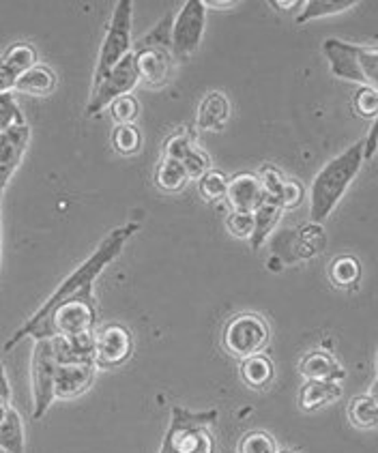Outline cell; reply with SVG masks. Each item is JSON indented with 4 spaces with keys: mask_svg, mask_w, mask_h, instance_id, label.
Segmentation results:
<instances>
[{
    "mask_svg": "<svg viewBox=\"0 0 378 453\" xmlns=\"http://www.w3.org/2000/svg\"><path fill=\"white\" fill-rule=\"evenodd\" d=\"M27 123L22 117V110H19L18 102H15L13 93L0 95V132H7V129L15 127V125Z\"/></svg>",
    "mask_w": 378,
    "mask_h": 453,
    "instance_id": "obj_36",
    "label": "cell"
},
{
    "mask_svg": "<svg viewBox=\"0 0 378 453\" xmlns=\"http://www.w3.org/2000/svg\"><path fill=\"white\" fill-rule=\"evenodd\" d=\"M50 340H52L54 359L58 365L95 364V334L78 337H50Z\"/></svg>",
    "mask_w": 378,
    "mask_h": 453,
    "instance_id": "obj_18",
    "label": "cell"
},
{
    "mask_svg": "<svg viewBox=\"0 0 378 453\" xmlns=\"http://www.w3.org/2000/svg\"><path fill=\"white\" fill-rule=\"evenodd\" d=\"M282 213H284V211L280 209V204H275L274 200H266V198L265 203L251 213V218H254V230H251V236H250L251 250L258 251L262 245L266 243V239L275 233L277 224H280L282 219Z\"/></svg>",
    "mask_w": 378,
    "mask_h": 453,
    "instance_id": "obj_22",
    "label": "cell"
},
{
    "mask_svg": "<svg viewBox=\"0 0 378 453\" xmlns=\"http://www.w3.org/2000/svg\"><path fill=\"white\" fill-rule=\"evenodd\" d=\"M355 4V0H310V3H304V12L297 15V24H307L310 19L344 13Z\"/></svg>",
    "mask_w": 378,
    "mask_h": 453,
    "instance_id": "obj_30",
    "label": "cell"
},
{
    "mask_svg": "<svg viewBox=\"0 0 378 453\" xmlns=\"http://www.w3.org/2000/svg\"><path fill=\"white\" fill-rule=\"evenodd\" d=\"M376 132H378V123L372 120L370 129H367L366 140H361V147H364V161H370L374 157V150H376Z\"/></svg>",
    "mask_w": 378,
    "mask_h": 453,
    "instance_id": "obj_39",
    "label": "cell"
},
{
    "mask_svg": "<svg viewBox=\"0 0 378 453\" xmlns=\"http://www.w3.org/2000/svg\"><path fill=\"white\" fill-rule=\"evenodd\" d=\"M15 82H18V75H13L9 69H4L3 65H0V95L12 93L15 88Z\"/></svg>",
    "mask_w": 378,
    "mask_h": 453,
    "instance_id": "obj_40",
    "label": "cell"
},
{
    "mask_svg": "<svg viewBox=\"0 0 378 453\" xmlns=\"http://www.w3.org/2000/svg\"><path fill=\"white\" fill-rule=\"evenodd\" d=\"M57 359H54L52 340H35L30 355V394H33V419H42L52 402L57 400Z\"/></svg>",
    "mask_w": 378,
    "mask_h": 453,
    "instance_id": "obj_8",
    "label": "cell"
},
{
    "mask_svg": "<svg viewBox=\"0 0 378 453\" xmlns=\"http://www.w3.org/2000/svg\"><path fill=\"white\" fill-rule=\"evenodd\" d=\"M218 417L220 412L215 409L189 411L174 406L159 453H215V441L209 427L218 421Z\"/></svg>",
    "mask_w": 378,
    "mask_h": 453,
    "instance_id": "obj_3",
    "label": "cell"
},
{
    "mask_svg": "<svg viewBox=\"0 0 378 453\" xmlns=\"http://www.w3.org/2000/svg\"><path fill=\"white\" fill-rule=\"evenodd\" d=\"M112 149L119 155H125V157L140 153V149H143V134H140L135 125H117L112 132Z\"/></svg>",
    "mask_w": 378,
    "mask_h": 453,
    "instance_id": "obj_31",
    "label": "cell"
},
{
    "mask_svg": "<svg viewBox=\"0 0 378 453\" xmlns=\"http://www.w3.org/2000/svg\"><path fill=\"white\" fill-rule=\"evenodd\" d=\"M206 24L204 0H188L173 18L170 48L176 60H188L203 43Z\"/></svg>",
    "mask_w": 378,
    "mask_h": 453,
    "instance_id": "obj_9",
    "label": "cell"
},
{
    "mask_svg": "<svg viewBox=\"0 0 378 453\" xmlns=\"http://www.w3.org/2000/svg\"><path fill=\"white\" fill-rule=\"evenodd\" d=\"M134 63L138 69L140 82H144L150 88H164L168 87L173 80L174 72V54L173 48L166 45H149V43H135Z\"/></svg>",
    "mask_w": 378,
    "mask_h": 453,
    "instance_id": "obj_12",
    "label": "cell"
},
{
    "mask_svg": "<svg viewBox=\"0 0 378 453\" xmlns=\"http://www.w3.org/2000/svg\"><path fill=\"white\" fill-rule=\"evenodd\" d=\"M271 340L269 322L256 311H241L233 316L224 326V349L236 359H248L251 355H260Z\"/></svg>",
    "mask_w": 378,
    "mask_h": 453,
    "instance_id": "obj_7",
    "label": "cell"
},
{
    "mask_svg": "<svg viewBox=\"0 0 378 453\" xmlns=\"http://www.w3.org/2000/svg\"><path fill=\"white\" fill-rule=\"evenodd\" d=\"M364 165V147L361 140L351 144L344 153L327 161L322 170L314 176L310 185V221L312 224H322L327 221L334 209L344 198L352 180L361 173Z\"/></svg>",
    "mask_w": 378,
    "mask_h": 453,
    "instance_id": "obj_2",
    "label": "cell"
},
{
    "mask_svg": "<svg viewBox=\"0 0 378 453\" xmlns=\"http://www.w3.org/2000/svg\"><path fill=\"white\" fill-rule=\"evenodd\" d=\"M30 144V127L27 123L15 125L0 135V194L9 185L15 170L22 164Z\"/></svg>",
    "mask_w": 378,
    "mask_h": 453,
    "instance_id": "obj_14",
    "label": "cell"
},
{
    "mask_svg": "<svg viewBox=\"0 0 378 453\" xmlns=\"http://www.w3.org/2000/svg\"><path fill=\"white\" fill-rule=\"evenodd\" d=\"M0 449L4 453H24L27 451V430L19 412L9 406L7 415L0 421Z\"/></svg>",
    "mask_w": 378,
    "mask_h": 453,
    "instance_id": "obj_24",
    "label": "cell"
},
{
    "mask_svg": "<svg viewBox=\"0 0 378 453\" xmlns=\"http://www.w3.org/2000/svg\"><path fill=\"white\" fill-rule=\"evenodd\" d=\"M277 453H297V451H292V449H280Z\"/></svg>",
    "mask_w": 378,
    "mask_h": 453,
    "instance_id": "obj_46",
    "label": "cell"
},
{
    "mask_svg": "<svg viewBox=\"0 0 378 453\" xmlns=\"http://www.w3.org/2000/svg\"><path fill=\"white\" fill-rule=\"evenodd\" d=\"M295 239V258L307 260L319 256L327 245V234L322 230L320 224H305L297 230V234L292 236Z\"/></svg>",
    "mask_w": 378,
    "mask_h": 453,
    "instance_id": "obj_25",
    "label": "cell"
},
{
    "mask_svg": "<svg viewBox=\"0 0 378 453\" xmlns=\"http://www.w3.org/2000/svg\"><path fill=\"white\" fill-rule=\"evenodd\" d=\"M299 372L305 380H327L342 382L346 379V370L329 350H310L299 361Z\"/></svg>",
    "mask_w": 378,
    "mask_h": 453,
    "instance_id": "obj_17",
    "label": "cell"
},
{
    "mask_svg": "<svg viewBox=\"0 0 378 453\" xmlns=\"http://www.w3.org/2000/svg\"><path fill=\"white\" fill-rule=\"evenodd\" d=\"M164 157L174 159L185 170L188 179L198 180L200 176L211 170V159L203 149L196 144V134L189 129H181L179 134L170 135L164 144Z\"/></svg>",
    "mask_w": 378,
    "mask_h": 453,
    "instance_id": "obj_13",
    "label": "cell"
},
{
    "mask_svg": "<svg viewBox=\"0 0 378 453\" xmlns=\"http://www.w3.org/2000/svg\"><path fill=\"white\" fill-rule=\"evenodd\" d=\"M188 180L189 179L185 174V170L174 159L164 157L158 164V168H155V183L166 194H176V191H181L188 185Z\"/></svg>",
    "mask_w": 378,
    "mask_h": 453,
    "instance_id": "obj_29",
    "label": "cell"
},
{
    "mask_svg": "<svg viewBox=\"0 0 378 453\" xmlns=\"http://www.w3.org/2000/svg\"><path fill=\"white\" fill-rule=\"evenodd\" d=\"M241 379L254 391H265L275 379V365L265 352L241 359Z\"/></svg>",
    "mask_w": 378,
    "mask_h": 453,
    "instance_id": "obj_23",
    "label": "cell"
},
{
    "mask_svg": "<svg viewBox=\"0 0 378 453\" xmlns=\"http://www.w3.org/2000/svg\"><path fill=\"white\" fill-rule=\"evenodd\" d=\"M110 108V117L117 125H134L135 119L140 117V104L134 95H123V97L114 99Z\"/></svg>",
    "mask_w": 378,
    "mask_h": 453,
    "instance_id": "obj_34",
    "label": "cell"
},
{
    "mask_svg": "<svg viewBox=\"0 0 378 453\" xmlns=\"http://www.w3.org/2000/svg\"><path fill=\"white\" fill-rule=\"evenodd\" d=\"M230 119V99L221 90H211L196 112V127L203 132H220Z\"/></svg>",
    "mask_w": 378,
    "mask_h": 453,
    "instance_id": "obj_19",
    "label": "cell"
},
{
    "mask_svg": "<svg viewBox=\"0 0 378 453\" xmlns=\"http://www.w3.org/2000/svg\"><path fill=\"white\" fill-rule=\"evenodd\" d=\"M0 135H3V132H0Z\"/></svg>",
    "mask_w": 378,
    "mask_h": 453,
    "instance_id": "obj_48",
    "label": "cell"
},
{
    "mask_svg": "<svg viewBox=\"0 0 378 453\" xmlns=\"http://www.w3.org/2000/svg\"><path fill=\"white\" fill-rule=\"evenodd\" d=\"M342 382L305 380L299 389V406L305 412H319L342 397Z\"/></svg>",
    "mask_w": 378,
    "mask_h": 453,
    "instance_id": "obj_20",
    "label": "cell"
},
{
    "mask_svg": "<svg viewBox=\"0 0 378 453\" xmlns=\"http://www.w3.org/2000/svg\"><path fill=\"white\" fill-rule=\"evenodd\" d=\"M134 355V335L120 322H108L95 329V365L112 370L127 364Z\"/></svg>",
    "mask_w": 378,
    "mask_h": 453,
    "instance_id": "obj_11",
    "label": "cell"
},
{
    "mask_svg": "<svg viewBox=\"0 0 378 453\" xmlns=\"http://www.w3.org/2000/svg\"><path fill=\"white\" fill-rule=\"evenodd\" d=\"M97 329V303L93 299L65 301L54 307L42 325L33 331V340L43 337H78Z\"/></svg>",
    "mask_w": 378,
    "mask_h": 453,
    "instance_id": "obj_5",
    "label": "cell"
},
{
    "mask_svg": "<svg viewBox=\"0 0 378 453\" xmlns=\"http://www.w3.org/2000/svg\"><path fill=\"white\" fill-rule=\"evenodd\" d=\"M329 280L340 290L355 288L361 280V263L355 256H337L329 265Z\"/></svg>",
    "mask_w": 378,
    "mask_h": 453,
    "instance_id": "obj_27",
    "label": "cell"
},
{
    "mask_svg": "<svg viewBox=\"0 0 378 453\" xmlns=\"http://www.w3.org/2000/svg\"><path fill=\"white\" fill-rule=\"evenodd\" d=\"M271 4H274V7H277V9H284V12H289V9H292V7H304V3H297V0H284V3H282V0H271Z\"/></svg>",
    "mask_w": 378,
    "mask_h": 453,
    "instance_id": "obj_42",
    "label": "cell"
},
{
    "mask_svg": "<svg viewBox=\"0 0 378 453\" xmlns=\"http://www.w3.org/2000/svg\"><path fill=\"white\" fill-rule=\"evenodd\" d=\"M138 228L140 226L135 224V221H129V224L119 226V228H114L112 233L105 236L102 243L97 245V250H95L82 265H78V269H73V273H69L67 278L60 281V286L48 296V301H45V303L39 307V310L35 311V314L30 316V319L24 322L22 326H19V329L13 331V335L4 342L3 350L4 352L13 350L19 342H24L27 337L33 335V331L37 329V326L42 325L45 319H48V314L57 305L65 303V301L93 299L95 280L104 273L105 266L112 265L114 260L123 254L125 243H127L131 236L138 233Z\"/></svg>",
    "mask_w": 378,
    "mask_h": 453,
    "instance_id": "obj_1",
    "label": "cell"
},
{
    "mask_svg": "<svg viewBox=\"0 0 378 453\" xmlns=\"http://www.w3.org/2000/svg\"><path fill=\"white\" fill-rule=\"evenodd\" d=\"M95 364H65L57 367V385H54V394L58 400H73L87 394L95 380Z\"/></svg>",
    "mask_w": 378,
    "mask_h": 453,
    "instance_id": "obj_16",
    "label": "cell"
},
{
    "mask_svg": "<svg viewBox=\"0 0 378 453\" xmlns=\"http://www.w3.org/2000/svg\"><path fill=\"white\" fill-rule=\"evenodd\" d=\"M0 260H3V198H0Z\"/></svg>",
    "mask_w": 378,
    "mask_h": 453,
    "instance_id": "obj_44",
    "label": "cell"
},
{
    "mask_svg": "<svg viewBox=\"0 0 378 453\" xmlns=\"http://www.w3.org/2000/svg\"><path fill=\"white\" fill-rule=\"evenodd\" d=\"M305 198V188L297 179H286L284 185H282L280 196H277V204H280L282 211L297 209Z\"/></svg>",
    "mask_w": 378,
    "mask_h": 453,
    "instance_id": "obj_37",
    "label": "cell"
},
{
    "mask_svg": "<svg viewBox=\"0 0 378 453\" xmlns=\"http://www.w3.org/2000/svg\"><path fill=\"white\" fill-rule=\"evenodd\" d=\"M226 230L235 236V239H250L251 230H254V218L251 213H236V211H230L224 219Z\"/></svg>",
    "mask_w": 378,
    "mask_h": 453,
    "instance_id": "obj_38",
    "label": "cell"
},
{
    "mask_svg": "<svg viewBox=\"0 0 378 453\" xmlns=\"http://www.w3.org/2000/svg\"><path fill=\"white\" fill-rule=\"evenodd\" d=\"M226 188H228V176L220 170H209L198 179V194L206 203H218L224 200Z\"/></svg>",
    "mask_w": 378,
    "mask_h": 453,
    "instance_id": "obj_32",
    "label": "cell"
},
{
    "mask_svg": "<svg viewBox=\"0 0 378 453\" xmlns=\"http://www.w3.org/2000/svg\"><path fill=\"white\" fill-rule=\"evenodd\" d=\"M138 69H135L134 54H127L117 67L112 69L105 78L102 80L97 88L90 90V99L87 104V114L89 117H95L102 110L108 108L114 99L123 97V95H129L131 90L138 87Z\"/></svg>",
    "mask_w": 378,
    "mask_h": 453,
    "instance_id": "obj_10",
    "label": "cell"
},
{
    "mask_svg": "<svg viewBox=\"0 0 378 453\" xmlns=\"http://www.w3.org/2000/svg\"><path fill=\"white\" fill-rule=\"evenodd\" d=\"M352 108H355L357 117L376 120L378 114V88L359 87V90L352 97Z\"/></svg>",
    "mask_w": 378,
    "mask_h": 453,
    "instance_id": "obj_35",
    "label": "cell"
},
{
    "mask_svg": "<svg viewBox=\"0 0 378 453\" xmlns=\"http://www.w3.org/2000/svg\"><path fill=\"white\" fill-rule=\"evenodd\" d=\"M0 65L19 78L24 72H28L30 67L37 65V50H35L30 43H24V42L13 43L12 48L0 57Z\"/></svg>",
    "mask_w": 378,
    "mask_h": 453,
    "instance_id": "obj_28",
    "label": "cell"
},
{
    "mask_svg": "<svg viewBox=\"0 0 378 453\" xmlns=\"http://www.w3.org/2000/svg\"><path fill=\"white\" fill-rule=\"evenodd\" d=\"M280 447L269 432L251 430L248 434L241 436L239 445H236V453H277Z\"/></svg>",
    "mask_w": 378,
    "mask_h": 453,
    "instance_id": "obj_33",
    "label": "cell"
},
{
    "mask_svg": "<svg viewBox=\"0 0 378 453\" xmlns=\"http://www.w3.org/2000/svg\"><path fill=\"white\" fill-rule=\"evenodd\" d=\"M327 63L336 78L349 80L359 87L378 88V50L374 45H355L327 39L322 43Z\"/></svg>",
    "mask_w": 378,
    "mask_h": 453,
    "instance_id": "obj_4",
    "label": "cell"
},
{
    "mask_svg": "<svg viewBox=\"0 0 378 453\" xmlns=\"http://www.w3.org/2000/svg\"><path fill=\"white\" fill-rule=\"evenodd\" d=\"M0 400H4L12 404V385H9L7 372H4L3 364H0Z\"/></svg>",
    "mask_w": 378,
    "mask_h": 453,
    "instance_id": "obj_41",
    "label": "cell"
},
{
    "mask_svg": "<svg viewBox=\"0 0 378 453\" xmlns=\"http://www.w3.org/2000/svg\"><path fill=\"white\" fill-rule=\"evenodd\" d=\"M224 203L236 213H254L265 203V191H262L258 174L239 173L233 179H228Z\"/></svg>",
    "mask_w": 378,
    "mask_h": 453,
    "instance_id": "obj_15",
    "label": "cell"
},
{
    "mask_svg": "<svg viewBox=\"0 0 378 453\" xmlns=\"http://www.w3.org/2000/svg\"><path fill=\"white\" fill-rule=\"evenodd\" d=\"M131 28H134V3L120 0L114 7L112 18H110L108 30H105L97 65H95L93 88L90 90L97 88L105 75L112 72L127 54H131Z\"/></svg>",
    "mask_w": 378,
    "mask_h": 453,
    "instance_id": "obj_6",
    "label": "cell"
},
{
    "mask_svg": "<svg viewBox=\"0 0 378 453\" xmlns=\"http://www.w3.org/2000/svg\"><path fill=\"white\" fill-rule=\"evenodd\" d=\"M58 87V75L48 65H35L28 72H24L15 82L18 93L33 95V97H48Z\"/></svg>",
    "mask_w": 378,
    "mask_h": 453,
    "instance_id": "obj_21",
    "label": "cell"
},
{
    "mask_svg": "<svg viewBox=\"0 0 378 453\" xmlns=\"http://www.w3.org/2000/svg\"><path fill=\"white\" fill-rule=\"evenodd\" d=\"M235 3H220V0H209V3H204V7L209 9V7H213V9H228V7H233Z\"/></svg>",
    "mask_w": 378,
    "mask_h": 453,
    "instance_id": "obj_43",
    "label": "cell"
},
{
    "mask_svg": "<svg viewBox=\"0 0 378 453\" xmlns=\"http://www.w3.org/2000/svg\"><path fill=\"white\" fill-rule=\"evenodd\" d=\"M9 402H4V400H0V421L4 419V415H7V411H9Z\"/></svg>",
    "mask_w": 378,
    "mask_h": 453,
    "instance_id": "obj_45",
    "label": "cell"
},
{
    "mask_svg": "<svg viewBox=\"0 0 378 453\" xmlns=\"http://www.w3.org/2000/svg\"><path fill=\"white\" fill-rule=\"evenodd\" d=\"M0 198H3V194H0Z\"/></svg>",
    "mask_w": 378,
    "mask_h": 453,
    "instance_id": "obj_47",
    "label": "cell"
},
{
    "mask_svg": "<svg viewBox=\"0 0 378 453\" xmlns=\"http://www.w3.org/2000/svg\"><path fill=\"white\" fill-rule=\"evenodd\" d=\"M346 415H349V421L357 427V430H374L378 424L376 395L374 394L355 395L349 402Z\"/></svg>",
    "mask_w": 378,
    "mask_h": 453,
    "instance_id": "obj_26",
    "label": "cell"
}]
</instances>
